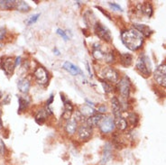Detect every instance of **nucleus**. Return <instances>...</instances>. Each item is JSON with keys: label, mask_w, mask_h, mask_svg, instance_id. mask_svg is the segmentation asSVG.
Instances as JSON below:
<instances>
[{"label": "nucleus", "mask_w": 166, "mask_h": 165, "mask_svg": "<svg viewBox=\"0 0 166 165\" xmlns=\"http://www.w3.org/2000/svg\"><path fill=\"white\" fill-rule=\"evenodd\" d=\"M78 128V121L75 119L74 117H71L70 120H68L66 126H65V130L67 134L69 135H74Z\"/></svg>", "instance_id": "nucleus-11"}, {"label": "nucleus", "mask_w": 166, "mask_h": 165, "mask_svg": "<svg viewBox=\"0 0 166 165\" xmlns=\"http://www.w3.org/2000/svg\"><path fill=\"white\" fill-rule=\"evenodd\" d=\"M111 105H112V111L114 117H120L122 116V107L120 105L119 100L117 98H113L111 100Z\"/></svg>", "instance_id": "nucleus-13"}, {"label": "nucleus", "mask_w": 166, "mask_h": 165, "mask_svg": "<svg viewBox=\"0 0 166 165\" xmlns=\"http://www.w3.org/2000/svg\"><path fill=\"white\" fill-rule=\"evenodd\" d=\"M92 135V128L86 123L78 129V137L81 141H88Z\"/></svg>", "instance_id": "nucleus-9"}, {"label": "nucleus", "mask_w": 166, "mask_h": 165, "mask_svg": "<svg viewBox=\"0 0 166 165\" xmlns=\"http://www.w3.org/2000/svg\"><path fill=\"white\" fill-rule=\"evenodd\" d=\"M94 30H95L96 34L102 40H104L106 42H110L112 40V36H111L109 30L107 27H105L100 23H97L95 25Z\"/></svg>", "instance_id": "nucleus-5"}, {"label": "nucleus", "mask_w": 166, "mask_h": 165, "mask_svg": "<svg viewBox=\"0 0 166 165\" xmlns=\"http://www.w3.org/2000/svg\"><path fill=\"white\" fill-rule=\"evenodd\" d=\"M53 95H51V96H50V98H49V99H48L46 102L47 108H49V107L51 106V104L53 103Z\"/></svg>", "instance_id": "nucleus-32"}, {"label": "nucleus", "mask_w": 166, "mask_h": 165, "mask_svg": "<svg viewBox=\"0 0 166 165\" xmlns=\"http://www.w3.org/2000/svg\"><path fill=\"white\" fill-rule=\"evenodd\" d=\"M111 157H112V146H111L110 144H106L104 146L103 154H102V164H106L110 160Z\"/></svg>", "instance_id": "nucleus-12"}, {"label": "nucleus", "mask_w": 166, "mask_h": 165, "mask_svg": "<svg viewBox=\"0 0 166 165\" xmlns=\"http://www.w3.org/2000/svg\"><path fill=\"white\" fill-rule=\"evenodd\" d=\"M39 16H40V14H36V15H34L33 16H31L29 20L27 21V24L28 25H33V24H35V22H36L38 18H39Z\"/></svg>", "instance_id": "nucleus-26"}, {"label": "nucleus", "mask_w": 166, "mask_h": 165, "mask_svg": "<svg viewBox=\"0 0 166 165\" xmlns=\"http://www.w3.org/2000/svg\"><path fill=\"white\" fill-rule=\"evenodd\" d=\"M17 86H18L19 91L22 92V93H27L30 89V87H31V81L27 78H23L18 80Z\"/></svg>", "instance_id": "nucleus-14"}, {"label": "nucleus", "mask_w": 166, "mask_h": 165, "mask_svg": "<svg viewBox=\"0 0 166 165\" xmlns=\"http://www.w3.org/2000/svg\"><path fill=\"white\" fill-rule=\"evenodd\" d=\"M99 112H100V113H106L107 112V107L106 106H101V107H99Z\"/></svg>", "instance_id": "nucleus-33"}, {"label": "nucleus", "mask_w": 166, "mask_h": 165, "mask_svg": "<svg viewBox=\"0 0 166 165\" xmlns=\"http://www.w3.org/2000/svg\"><path fill=\"white\" fill-rule=\"evenodd\" d=\"M137 9L140 13L146 15L148 17L152 16L153 15V7L151 6V4L145 3V4H139L137 6Z\"/></svg>", "instance_id": "nucleus-18"}, {"label": "nucleus", "mask_w": 166, "mask_h": 165, "mask_svg": "<svg viewBox=\"0 0 166 165\" xmlns=\"http://www.w3.org/2000/svg\"><path fill=\"white\" fill-rule=\"evenodd\" d=\"M2 126H3V124H2V119H1V112H0V128H2Z\"/></svg>", "instance_id": "nucleus-35"}, {"label": "nucleus", "mask_w": 166, "mask_h": 165, "mask_svg": "<svg viewBox=\"0 0 166 165\" xmlns=\"http://www.w3.org/2000/svg\"><path fill=\"white\" fill-rule=\"evenodd\" d=\"M134 29L137 30L139 33H141L143 34V36L149 37L152 34H153V31L149 28V26L145 25H138V24H135L133 25Z\"/></svg>", "instance_id": "nucleus-17"}, {"label": "nucleus", "mask_w": 166, "mask_h": 165, "mask_svg": "<svg viewBox=\"0 0 166 165\" xmlns=\"http://www.w3.org/2000/svg\"><path fill=\"white\" fill-rule=\"evenodd\" d=\"M118 89L122 98L124 99L128 98L130 93V81L127 78L121 79L118 82Z\"/></svg>", "instance_id": "nucleus-7"}, {"label": "nucleus", "mask_w": 166, "mask_h": 165, "mask_svg": "<svg viewBox=\"0 0 166 165\" xmlns=\"http://www.w3.org/2000/svg\"><path fill=\"white\" fill-rule=\"evenodd\" d=\"M63 69L66 70L67 71H69L71 74H72L73 76H76L79 73H81V71L80 70V68L73 63L70 62H66L63 64Z\"/></svg>", "instance_id": "nucleus-19"}, {"label": "nucleus", "mask_w": 166, "mask_h": 165, "mask_svg": "<svg viewBox=\"0 0 166 165\" xmlns=\"http://www.w3.org/2000/svg\"><path fill=\"white\" fill-rule=\"evenodd\" d=\"M4 150H5V144L2 142V140L0 139V156H2L4 154Z\"/></svg>", "instance_id": "nucleus-31"}, {"label": "nucleus", "mask_w": 166, "mask_h": 165, "mask_svg": "<svg viewBox=\"0 0 166 165\" xmlns=\"http://www.w3.org/2000/svg\"><path fill=\"white\" fill-rule=\"evenodd\" d=\"M20 62H21V57H17L16 59V61H15V64H16V67L17 66V65L20 63Z\"/></svg>", "instance_id": "nucleus-34"}, {"label": "nucleus", "mask_w": 166, "mask_h": 165, "mask_svg": "<svg viewBox=\"0 0 166 165\" xmlns=\"http://www.w3.org/2000/svg\"><path fill=\"white\" fill-rule=\"evenodd\" d=\"M154 80L157 84L166 88V64L160 65L154 73Z\"/></svg>", "instance_id": "nucleus-4"}, {"label": "nucleus", "mask_w": 166, "mask_h": 165, "mask_svg": "<svg viewBox=\"0 0 166 165\" xmlns=\"http://www.w3.org/2000/svg\"><path fill=\"white\" fill-rule=\"evenodd\" d=\"M99 129L102 133L104 134H108L112 132L115 128V121L114 118H112L111 117H103V118L100 121L99 125Z\"/></svg>", "instance_id": "nucleus-6"}, {"label": "nucleus", "mask_w": 166, "mask_h": 165, "mask_svg": "<svg viewBox=\"0 0 166 165\" xmlns=\"http://www.w3.org/2000/svg\"><path fill=\"white\" fill-rule=\"evenodd\" d=\"M53 52H55L56 54H57V55L60 54V52H59V51H58V50H57V49H54V51H53Z\"/></svg>", "instance_id": "nucleus-36"}, {"label": "nucleus", "mask_w": 166, "mask_h": 165, "mask_svg": "<svg viewBox=\"0 0 166 165\" xmlns=\"http://www.w3.org/2000/svg\"><path fill=\"white\" fill-rule=\"evenodd\" d=\"M121 40L123 44L131 51H136L140 49L144 44V36L136 29L127 30L122 33Z\"/></svg>", "instance_id": "nucleus-1"}, {"label": "nucleus", "mask_w": 166, "mask_h": 165, "mask_svg": "<svg viewBox=\"0 0 166 165\" xmlns=\"http://www.w3.org/2000/svg\"><path fill=\"white\" fill-rule=\"evenodd\" d=\"M102 85H103V88H104V90L106 92H111L112 91V88L109 84H108V82H105V80L102 81Z\"/></svg>", "instance_id": "nucleus-28"}, {"label": "nucleus", "mask_w": 166, "mask_h": 165, "mask_svg": "<svg viewBox=\"0 0 166 165\" xmlns=\"http://www.w3.org/2000/svg\"><path fill=\"white\" fill-rule=\"evenodd\" d=\"M127 120H128L130 125H132V126H136V125L137 124V122H138V117H137L136 114H135V113H131V114H129V116H128Z\"/></svg>", "instance_id": "nucleus-25"}, {"label": "nucleus", "mask_w": 166, "mask_h": 165, "mask_svg": "<svg viewBox=\"0 0 166 165\" xmlns=\"http://www.w3.org/2000/svg\"><path fill=\"white\" fill-rule=\"evenodd\" d=\"M114 121H115V126L121 131L126 130L127 127V121L126 118H124L122 116L115 117Z\"/></svg>", "instance_id": "nucleus-20"}, {"label": "nucleus", "mask_w": 166, "mask_h": 165, "mask_svg": "<svg viewBox=\"0 0 166 165\" xmlns=\"http://www.w3.org/2000/svg\"><path fill=\"white\" fill-rule=\"evenodd\" d=\"M47 115H48V113H47L45 110H41V111H39L38 114L36 115V117H35V121H36L37 124L43 125V124L45 122V120H46Z\"/></svg>", "instance_id": "nucleus-22"}, {"label": "nucleus", "mask_w": 166, "mask_h": 165, "mask_svg": "<svg viewBox=\"0 0 166 165\" xmlns=\"http://www.w3.org/2000/svg\"><path fill=\"white\" fill-rule=\"evenodd\" d=\"M133 62V56L128 53H123L120 55V63L124 67H129Z\"/></svg>", "instance_id": "nucleus-21"}, {"label": "nucleus", "mask_w": 166, "mask_h": 165, "mask_svg": "<svg viewBox=\"0 0 166 165\" xmlns=\"http://www.w3.org/2000/svg\"><path fill=\"white\" fill-rule=\"evenodd\" d=\"M100 75L101 77L104 79V80H108L112 83H117L118 82V73L117 71H115L113 68L111 67H106L103 68L100 71Z\"/></svg>", "instance_id": "nucleus-3"}, {"label": "nucleus", "mask_w": 166, "mask_h": 165, "mask_svg": "<svg viewBox=\"0 0 166 165\" xmlns=\"http://www.w3.org/2000/svg\"><path fill=\"white\" fill-rule=\"evenodd\" d=\"M102 118H103V116L100 114H93L92 116L89 117V118L87 119V124L92 128L94 126H97L99 125Z\"/></svg>", "instance_id": "nucleus-16"}, {"label": "nucleus", "mask_w": 166, "mask_h": 165, "mask_svg": "<svg viewBox=\"0 0 166 165\" xmlns=\"http://www.w3.org/2000/svg\"><path fill=\"white\" fill-rule=\"evenodd\" d=\"M7 34V30L4 27H0V41L4 40V38L6 37Z\"/></svg>", "instance_id": "nucleus-29"}, {"label": "nucleus", "mask_w": 166, "mask_h": 165, "mask_svg": "<svg viewBox=\"0 0 166 165\" xmlns=\"http://www.w3.org/2000/svg\"><path fill=\"white\" fill-rule=\"evenodd\" d=\"M16 9L21 12H28L30 10V7L28 6V4L25 1H17V6H16Z\"/></svg>", "instance_id": "nucleus-23"}, {"label": "nucleus", "mask_w": 166, "mask_h": 165, "mask_svg": "<svg viewBox=\"0 0 166 165\" xmlns=\"http://www.w3.org/2000/svg\"><path fill=\"white\" fill-rule=\"evenodd\" d=\"M109 5H110L111 7L114 8L115 10H120V11H122V8L120 7L119 5H118V4H116V3H109Z\"/></svg>", "instance_id": "nucleus-30"}, {"label": "nucleus", "mask_w": 166, "mask_h": 165, "mask_svg": "<svg viewBox=\"0 0 166 165\" xmlns=\"http://www.w3.org/2000/svg\"><path fill=\"white\" fill-rule=\"evenodd\" d=\"M34 76H35V79L36 80L38 84L44 85L48 81V72H47L46 70L43 67L36 68L35 72H34Z\"/></svg>", "instance_id": "nucleus-10"}, {"label": "nucleus", "mask_w": 166, "mask_h": 165, "mask_svg": "<svg viewBox=\"0 0 166 165\" xmlns=\"http://www.w3.org/2000/svg\"><path fill=\"white\" fill-rule=\"evenodd\" d=\"M1 68L7 76H12L14 70L16 69L15 61L11 57H7L1 62Z\"/></svg>", "instance_id": "nucleus-8"}, {"label": "nucleus", "mask_w": 166, "mask_h": 165, "mask_svg": "<svg viewBox=\"0 0 166 165\" xmlns=\"http://www.w3.org/2000/svg\"><path fill=\"white\" fill-rule=\"evenodd\" d=\"M17 1L15 0H0V9L11 10L16 8Z\"/></svg>", "instance_id": "nucleus-15"}, {"label": "nucleus", "mask_w": 166, "mask_h": 165, "mask_svg": "<svg viewBox=\"0 0 166 165\" xmlns=\"http://www.w3.org/2000/svg\"><path fill=\"white\" fill-rule=\"evenodd\" d=\"M18 104L19 113H21V112H23L24 110L26 109V108H27L28 106V102L27 100H25V99H23L22 97H18Z\"/></svg>", "instance_id": "nucleus-24"}, {"label": "nucleus", "mask_w": 166, "mask_h": 165, "mask_svg": "<svg viewBox=\"0 0 166 165\" xmlns=\"http://www.w3.org/2000/svg\"><path fill=\"white\" fill-rule=\"evenodd\" d=\"M57 34L60 35V36H62L63 39H64V41H67L68 39H69V37L67 35V32H64L63 30H62V29H58L57 30Z\"/></svg>", "instance_id": "nucleus-27"}, {"label": "nucleus", "mask_w": 166, "mask_h": 165, "mask_svg": "<svg viewBox=\"0 0 166 165\" xmlns=\"http://www.w3.org/2000/svg\"><path fill=\"white\" fill-rule=\"evenodd\" d=\"M136 67L140 73L147 77L151 74V62L146 55H141L138 58Z\"/></svg>", "instance_id": "nucleus-2"}]
</instances>
